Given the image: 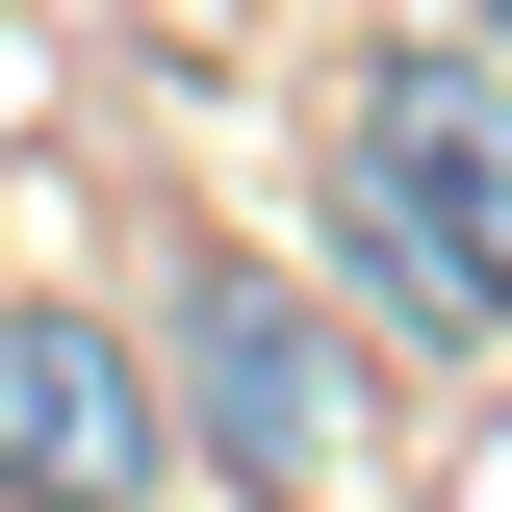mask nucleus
Here are the masks:
<instances>
[{
  "label": "nucleus",
  "mask_w": 512,
  "mask_h": 512,
  "mask_svg": "<svg viewBox=\"0 0 512 512\" xmlns=\"http://www.w3.org/2000/svg\"><path fill=\"white\" fill-rule=\"evenodd\" d=\"M180 436H154V333L103 308H0V512H154Z\"/></svg>",
  "instance_id": "obj_3"
},
{
  "label": "nucleus",
  "mask_w": 512,
  "mask_h": 512,
  "mask_svg": "<svg viewBox=\"0 0 512 512\" xmlns=\"http://www.w3.org/2000/svg\"><path fill=\"white\" fill-rule=\"evenodd\" d=\"M154 436H180V461H231L256 512H308L333 461H359V333H333L308 282H256V256H231V282H180V359H154Z\"/></svg>",
  "instance_id": "obj_2"
},
{
  "label": "nucleus",
  "mask_w": 512,
  "mask_h": 512,
  "mask_svg": "<svg viewBox=\"0 0 512 512\" xmlns=\"http://www.w3.org/2000/svg\"><path fill=\"white\" fill-rule=\"evenodd\" d=\"M333 282L384 333H512V52L410 26L333 128Z\"/></svg>",
  "instance_id": "obj_1"
},
{
  "label": "nucleus",
  "mask_w": 512,
  "mask_h": 512,
  "mask_svg": "<svg viewBox=\"0 0 512 512\" xmlns=\"http://www.w3.org/2000/svg\"><path fill=\"white\" fill-rule=\"evenodd\" d=\"M487 52H512V26H487Z\"/></svg>",
  "instance_id": "obj_4"
}]
</instances>
